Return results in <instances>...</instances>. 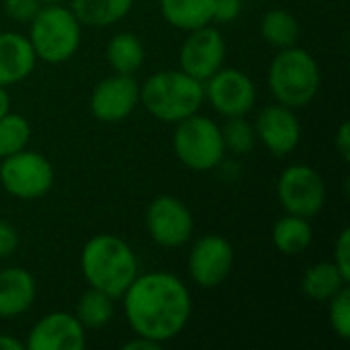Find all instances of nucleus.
<instances>
[{"instance_id":"f8f14e48","label":"nucleus","mask_w":350,"mask_h":350,"mask_svg":"<svg viewBox=\"0 0 350 350\" xmlns=\"http://www.w3.org/2000/svg\"><path fill=\"white\" fill-rule=\"evenodd\" d=\"M234 267L232 244L215 234L199 238L189 252V273L191 279L203 287L213 289L226 281Z\"/></svg>"},{"instance_id":"72a5a7b5","label":"nucleus","mask_w":350,"mask_h":350,"mask_svg":"<svg viewBox=\"0 0 350 350\" xmlns=\"http://www.w3.org/2000/svg\"><path fill=\"white\" fill-rule=\"evenodd\" d=\"M0 350H23V342L16 340L14 336L0 334Z\"/></svg>"},{"instance_id":"473e14b6","label":"nucleus","mask_w":350,"mask_h":350,"mask_svg":"<svg viewBox=\"0 0 350 350\" xmlns=\"http://www.w3.org/2000/svg\"><path fill=\"white\" fill-rule=\"evenodd\" d=\"M162 349V345L160 342H156V340H152V338H146V336H139V334H135V338L133 340H127L125 345H123V350H160Z\"/></svg>"},{"instance_id":"423d86ee","label":"nucleus","mask_w":350,"mask_h":350,"mask_svg":"<svg viewBox=\"0 0 350 350\" xmlns=\"http://www.w3.org/2000/svg\"><path fill=\"white\" fill-rule=\"evenodd\" d=\"M174 154L191 170H213L226 156L221 127L203 115H191L178 121L174 131Z\"/></svg>"},{"instance_id":"2eb2a0df","label":"nucleus","mask_w":350,"mask_h":350,"mask_svg":"<svg viewBox=\"0 0 350 350\" xmlns=\"http://www.w3.org/2000/svg\"><path fill=\"white\" fill-rule=\"evenodd\" d=\"M256 139L269 148L271 154L275 156H285L293 152L299 146L301 139V125L293 109L277 103L265 107L254 123Z\"/></svg>"},{"instance_id":"6ab92c4d","label":"nucleus","mask_w":350,"mask_h":350,"mask_svg":"<svg viewBox=\"0 0 350 350\" xmlns=\"http://www.w3.org/2000/svg\"><path fill=\"white\" fill-rule=\"evenodd\" d=\"M133 6V0H72V12L80 25L94 29L111 27L125 18Z\"/></svg>"},{"instance_id":"4be33fe9","label":"nucleus","mask_w":350,"mask_h":350,"mask_svg":"<svg viewBox=\"0 0 350 350\" xmlns=\"http://www.w3.org/2000/svg\"><path fill=\"white\" fill-rule=\"evenodd\" d=\"M144 57V45L133 33H117L107 45V62L115 70V74L133 76V72L142 68Z\"/></svg>"},{"instance_id":"20e7f679","label":"nucleus","mask_w":350,"mask_h":350,"mask_svg":"<svg viewBox=\"0 0 350 350\" xmlns=\"http://www.w3.org/2000/svg\"><path fill=\"white\" fill-rule=\"evenodd\" d=\"M269 88L289 109L308 107L320 90V66L308 49L285 47L269 68Z\"/></svg>"},{"instance_id":"39448f33","label":"nucleus","mask_w":350,"mask_h":350,"mask_svg":"<svg viewBox=\"0 0 350 350\" xmlns=\"http://www.w3.org/2000/svg\"><path fill=\"white\" fill-rule=\"evenodd\" d=\"M80 21L62 4H45L31 18L29 43L37 59L45 64L68 62L80 47Z\"/></svg>"},{"instance_id":"f704fd0d","label":"nucleus","mask_w":350,"mask_h":350,"mask_svg":"<svg viewBox=\"0 0 350 350\" xmlns=\"http://www.w3.org/2000/svg\"><path fill=\"white\" fill-rule=\"evenodd\" d=\"M10 113V94L6 92V86H0V117Z\"/></svg>"},{"instance_id":"412c9836","label":"nucleus","mask_w":350,"mask_h":350,"mask_svg":"<svg viewBox=\"0 0 350 350\" xmlns=\"http://www.w3.org/2000/svg\"><path fill=\"white\" fill-rule=\"evenodd\" d=\"M314 232L306 217L287 213L273 228V244L279 252L287 256L301 254L312 244Z\"/></svg>"},{"instance_id":"6e6552de","label":"nucleus","mask_w":350,"mask_h":350,"mask_svg":"<svg viewBox=\"0 0 350 350\" xmlns=\"http://www.w3.org/2000/svg\"><path fill=\"white\" fill-rule=\"evenodd\" d=\"M277 197L287 213L310 219L324 209L326 185L312 166L293 164L279 176Z\"/></svg>"},{"instance_id":"9b49d317","label":"nucleus","mask_w":350,"mask_h":350,"mask_svg":"<svg viewBox=\"0 0 350 350\" xmlns=\"http://www.w3.org/2000/svg\"><path fill=\"white\" fill-rule=\"evenodd\" d=\"M224 59H226L224 35L211 25L189 31V37L185 39L178 53L180 70L201 82L211 78L224 66Z\"/></svg>"},{"instance_id":"5701e85b","label":"nucleus","mask_w":350,"mask_h":350,"mask_svg":"<svg viewBox=\"0 0 350 350\" xmlns=\"http://www.w3.org/2000/svg\"><path fill=\"white\" fill-rule=\"evenodd\" d=\"M299 33H301V29H299L297 18L291 12L283 10V8L269 10L262 16L260 35L273 47H279V49L293 47L297 43V39H299Z\"/></svg>"},{"instance_id":"c756f323","label":"nucleus","mask_w":350,"mask_h":350,"mask_svg":"<svg viewBox=\"0 0 350 350\" xmlns=\"http://www.w3.org/2000/svg\"><path fill=\"white\" fill-rule=\"evenodd\" d=\"M242 12V0H213V23H232Z\"/></svg>"},{"instance_id":"aec40b11","label":"nucleus","mask_w":350,"mask_h":350,"mask_svg":"<svg viewBox=\"0 0 350 350\" xmlns=\"http://www.w3.org/2000/svg\"><path fill=\"white\" fill-rule=\"evenodd\" d=\"M345 285H349V281L332 260L310 267L301 279L304 293L314 301H330Z\"/></svg>"},{"instance_id":"cd10ccee","label":"nucleus","mask_w":350,"mask_h":350,"mask_svg":"<svg viewBox=\"0 0 350 350\" xmlns=\"http://www.w3.org/2000/svg\"><path fill=\"white\" fill-rule=\"evenodd\" d=\"M39 0H4V12L18 23H31V18L39 12Z\"/></svg>"},{"instance_id":"f3484780","label":"nucleus","mask_w":350,"mask_h":350,"mask_svg":"<svg viewBox=\"0 0 350 350\" xmlns=\"http://www.w3.org/2000/svg\"><path fill=\"white\" fill-rule=\"evenodd\" d=\"M37 297V285L29 271L10 267L0 271V318L25 314Z\"/></svg>"},{"instance_id":"393cba45","label":"nucleus","mask_w":350,"mask_h":350,"mask_svg":"<svg viewBox=\"0 0 350 350\" xmlns=\"http://www.w3.org/2000/svg\"><path fill=\"white\" fill-rule=\"evenodd\" d=\"M29 137H31V127L23 115L6 113L4 117H0V158L25 150Z\"/></svg>"},{"instance_id":"0eeeda50","label":"nucleus","mask_w":350,"mask_h":350,"mask_svg":"<svg viewBox=\"0 0 350 350\" xmlns=\"http://www.w3.org/2000/svg\"><path fill=\"white\" fill-rule=\"evenodd\" d=\"M0 185L8 195L16 199H39L53 187V166L45 156L25 148L12 156L2 158Z\"/></svg>"},{"instance_id":"c9c22d12","label":"nucleus","mask_w":350,"mask_h":350,"mask_svg":"<svg viewBox=\"0 0 350 350\" xmlns=\"http://www.w3.org/2000/svg\"><path fill=\"white\" fill-rule=\"evenodd\" d=\"M41 4H62L64 0H39Z\"/></svg>"},{"instance_id":"4468645a","label":"nucleus","mask_w":350,"mask_h":350,"mask_svg":"<svg viewBox=\"0 0 350 350\" xmlns=\"http://www.w3.org/2000/svg\"><path fill=\"white\" fill-rule=\"evenodd\" d=\"M29 350H82L86 347V328L68 312L43 316L29 332Z\"/></svg>"},{"instance_id":"ddd939ff","label":"nucleus","mask_w":350,"mask_h":350,"mask_svg":"<svg viewBox=\"0 0 350 350\" xmlns=\"http://www.w3.org/2000/svg\"><path fill=\"white\" fill-rule=\"evenodd\" d=\"M139 103V84L129 74H115L100 80L90 94V111L98 121L119 123Z\"/></svg>"},{"instance_id":"9d476101","label":"nucleus","mask_w":350,"mask_h":350,"mask_svg":"<svg viewBox=\"0 0 350 350\" xmlns=\"http://www.w3.org/2000/svg\"><path fill=\"white\" fill-rule=\"evenodd\" d=\"M146 228L156 244L178 248L193 236V215L180 199L162 195L150 203L146 211Z\"/></svg>"},{"instance_id":"2f4dec72","label":"nucleus","mask_w":350,"mask_h":350,"mask_svg":"<svg viewBox=\"0 0 350 350\" xmlns=\"http://www.w3.org/2000/svg\"><path fill=\"white\" fill-rule=\"evenodd\" d=\"M334 148H336V152L340 154V158H342L345 162H349L350 160V127L347 121L338 127V133H336V137H334Z\"/></svg>"},{"instance_id":"7c9ffc66","label":"nucleus","mask_w":350,"mask_h":350,"mask_svg":"<svg viewBox=\"0 0 350 350\" xmlns=\"http://www.w3.org/2000/svg\"><path fill=\"white\" fill-rule=\"evenodd\" d=\"M16 246H18V234H16V230L10 224H6V221L0 219V258L10 256L16 250Z\"/></svg>"},{"instance_id":"b1692460","label":"nucleus","mask_w":350,"mask_h":350,"mask_svg":"<svg viewBox=\"0 0 350 350\" xmlns=\"http://www.w3.org/2000/svg\"><path fill=\"white\" fill-rule=\"evenodd\" d=\"M113 312H115L113 297L90 287L78 301L76 318L80 320L84 328H103L105 324L111 322Z\"/></svg>"},{"instance_id":"dca6fc26","label":"nucleus","mask_w":350,"mask_h":350,"mask_svg":"<svg viewBox=\"0 0 350 350\" xmlns=\"http://www.w3.org/2000/svg\"><path fill=\"white\" fill-rule=\"evenodd\" d=\"M37 64V55L29 37L4 31L0 33V86H10L25 80Z\"/></svg>"},{"instance_id":"1a4fd4ad","label":"nucleus","mask_w":350,"mask_h":350,"mask_svg":"<svg viewBox=\"0 0 350 350\" xmlns=\"http://www.w3.org/2000/svg\"><path fill=\"white\" fill-rule=\"evenodd\" d=\"M203 88L211 107L228 119L246 117L256 103V86L242 70L219 68L203 82Z\"/></svg>"},{"instance_id":"c85d7f7f","label":"nucleus","mask_w":350,"mask_h":350,"mask_svg":"<svg viewBox=\"0 0 350 350\" xmlns=\"http://www.w3.org/2000/svg\"><path fill=\"white\" fill-rule=\"evenodd\" d=\"M338 271L342 273V277L350 281V230L345 228L340 232V236L334 242V260H332Z\"/></svg>"},{"instance_id":"a211bd4d","label":"nucleus","mask_w":350,"mask_h":350,"mask_svg":"<svg viewBox=\"0 0 350 350\" xmlns=\"http://www.w3.org/2000/svg\"><path fill=\"white\" fill-rule=\"evenodd\" d=\"M164 21L180 31H195L213 23V0H160Z\"/></svg>"},{"instance_id":"a878e982","label":"nucleus","mask_w":350,"mask_h":350,"mask_svg":"<svg viewBox=\"0 0 350 350\" xmlns=\"http://www.w3.org/2000/svg\"><path fill=\"white\" fill-rule=\"evenodd\" d=\"M221 137L226 150L238 156L248 154L256 144V131L244 117H232L221 129Z\"/></svg>"},{"instance_id":"f257e3e1","label":"nucleus","mask_w":350,"mask_h":350,"mask_svg":"<svg viewBox=\"0 0 350 350\" xmlns=\"http://www.w3.org/2000/svg\"><path fill=\"white\" fill-rule=\"evenodd\" d=\"M121 297L131 330L160 345L176 338L191 318V293L170 273L137 275Z\"/></svg>"},{"instance_id":"f03ea898","label":"nucleus","mask_w":350,"mask_h":350,"mask_svg":"<svg viewBox=\"0 0 350 350\" xmlns=\"http://www.w3.org/2000/svg\"><path fill=\"white\" fill-rule=\"evenodd\" d=\"M80 269L92 289L117 299L137 277V256L125 240L98 234L84 244Z\"/></svg>"},{"instance_id":"bb28decb","label":"nucleus","mask_w":350,"mask_h":350,"mask_svg":"<svg viewBox=\"0 0 350 350\" xmlns=\"http://www.w3.org/2000/svg\"><path fill=\"white\" fill-rule=\"evenodd\" d=\"M330 326L334 334L342 340L350 338V289L345 285L330 299Z\"/></svg>"},{"instance_id":"7ed1b4c3","label":"nucleus","mask_w":350,"mask_h":350,"mask_svg":"<svg viewBox=\"0 0 350 350\" xmlns=\"http://www.w3.org/2000/svg\"><path fill=\"white\" fill-rule=\"evenodd\" d=\"M205 100L203 82L183 70H162L139 86V103L158 121L178 123L199 111Z\"/></svg>"}]
</instances>
